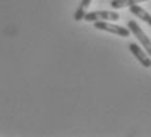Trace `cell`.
I'll return each mask as SVG.
<instances>
[{
  "mask_svg": "<svg viewBox=\"0 0 151 137\" xmlns=\"http://www.w3.org/2000/svg\"><path fill=\"white\" fill-rule=\"evenodd\" d=\"M127 27H129L127 29L130 30V33H133L135 37H137L138 41L142 43V48H145L146 53L151 57V40L146 36V33L142 30V28L139 27L134 20H130V21L127 22Z\"/></svg>",
  "mask_w": 151,
  "mask_h": 137,
  "instance_id": "1",
  "label": "cell"
},
{
  "mask_svg": "<svg viewBox=\"0 0 151 137\" xmlns=\"http://www.w3.org/2000/svg\"><path fill=\"white\" fill-rule=\"evenodd\" d=\"M121 16L117 12H112V11H95V12L86 13L83 20L91 22V21H118Z\"/></svg>",
  "mask_w": 151,
  "mask_h": 137,
  "instance_id": "2",
  "label": "cell"
},
{
  "mask_svg": "<svg viewBox=\"0 0 151 137\" xmlns=\"http://www.w3.org/2000/svg\"><path fill=\"white\" fill-rule=\"evenodd\" d=\"M95 28L99 29V30H105L108 33L117 34V36H121L124 38L130 36V30L127 28L120 27V25L116 24H110L108 21H95Z\"/></svg>",
  "mask_w": 151,
  "mask_h": 137,
  "instance_id": "3",
  "label": "cell"
},
{
  "mask_svg": "<svg viewBox=\"0 0 151 137\" xmlns=\"http://www.w3.org/2000/svg\"><path fill=\"white\" fill-rule=\"evenodd\" d=\"M129 50L132 51V54L141 62V65L143 66V67H146V69L151 67L150 55L145 50H142V48H139V45H137V43H129Z\"/></svg>",
  "mask_w": 151,
  "mask_h": 137,
  "instance_id": "4",
  "label": "cell"
},
{
  "mask_svg": "<svg viewBox=\"0 0 151 137\" xmlns=\"http://www.w3.org/2000/svg\"><path fill=\"white\" fill-rule=\"evenodd\" d=\"M129 9H130V12L134 14V16H137L141 20L146 21L147 24L151 27V14L149 12H146L142 7H139V5H137V4H133V5H130L129 7Z\"/></svg>",
  "mask_w": 151,
  "mask_h": 137,
  "instance_id": "5",
  "label": "cell"
},
{
  "mask_svg": "<svg viewBox=\"0 0 151 137\" xmlns=\"http://www.w3.org/2000/svg\"><path fill=\"white\" fill-rule=\"evenodd\" d=\"M143 1H149V0H113L110 3V7L114 9H121V8H126L133 4H139Z\"/></svg>",
  "mask_w": 151,
  "mask_h": 137,
  "instance_id": "6",
  "label": "cell"
},
{
  "mask_svg": "<svg viewBox=\"0 0 151 137\" xmlns=\"http://www.w3.org/2000/svg\"><path fill=\"white\" fill-rule=\"evenodd\" d=\"M91 3H92V0H82V3H80L79 8H78L76 12H75V14H74V19L76 20V21H80V20H83L84 14L87 13V12H86L87 8L91 5Z\"/></svg>",
  "mask_w": 151,
  "mask_h": 137,
  "instance_id": "7",
  "label": "cell"
}]
</instances>
